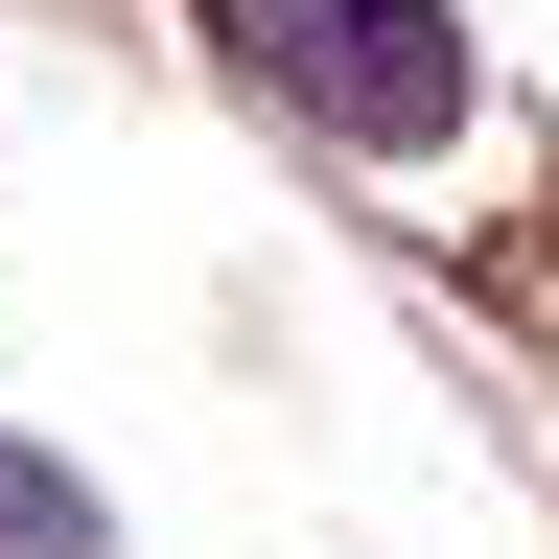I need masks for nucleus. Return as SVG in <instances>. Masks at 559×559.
<instances>
[{"label": "nucleus", "instance_id": "2", "mask_svg": "<svg viewBox=\"0 0 559 559\" xmlns=\"http://www.w3.org/2000/svg\"><path fill=\"white\" fill-rule=\"evenodd\" d=\"M0 559H94V513H70L47 466H0Z\"/></svg>", "mask_w": 559, "mask_h": 559}, {"label": "nucleus", "instance_id": "1", "mask_svg": "<svg viewBox=\"0 0 559 559\" xmlns=\"http://www.w3.org/2000/svg\"><path fill=\"white\" fill-rule=\"evenodd\" d=\"M234 47H257V94L326 140V164H466L489 140V47H466V0H234Z\"/></svg>", "mask_w": 559, "mask_h": 559}]
</instances>
